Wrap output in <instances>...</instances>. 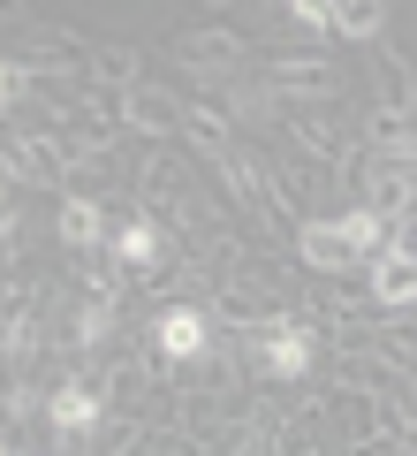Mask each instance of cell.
I'll use <instances>...</instances> for the list:
<instances>
[{
    "label": "cell",
    "instance_id": "cell-1",
    "mask_svg": "<svg viewBox=\"0 0 417 456\" xmlns=\"http://www.w3.org/2000/svg\"><path fill=\"white\" fill-rule=\"evenodd\" d=\"M380 244V213H341V221H311L304 228V259L311 266H349Z\"/></svg>",
    "mask_w": 417,
    "mask_h": 456
},
{
    "label": "cell",
    "instance_id": "cell-2",
    "mask_svg": "<svg viewBox=\"0 0 417 456\" xmlns=\"http://www.w3.org/2000/svg\"><path fill=\"white\" fill-rule=\"evenodd\" d=\"M205 342H213L205 312H190V305L160 312V350H167V358H205Z\"/></svg>",
    "mask_w": 417,
    "mask_h": 456
},
{
    "label": "cell",
    "instance_id": "cell-3",
    "mask_svg": "<svg viewBox=\"0 0 417 456\" xmlns=\"http://www.w3.org/2000/svg\"><path fill=\"white\" fill-rule=\"evenodd\" d=\"M296 16H304L311 31H349V38H372V31H380L372 8H319V0H296Z\"/></svg>",
    "mask_w": 417,
    "mask_h": 456
},
{
    "label": "cell",
    "instance_id": "cell-4",
    "mask_svg": "<svg viewBox=\"0 0 417 456\" xmlns=\"http://www.w3.org/2000/svg\"><path fill=\"white\" fill-rule=\"evenodd\" d=\"M266 365L281 380H296L311 365V335H304V327H266Z\"/></svg>",
    "mask_w": 417,
    "mask_h": 456
},
{
    "label": "cell",
    "instance_id": "cell-5",
    "mask_svg": "<svg viewBox=\"0 0 417 456\" xmlns=\"http://www.w3.org/2000/svg\"><path fill=\"white\" fill-rule=\"evenodd\" d=\"M46 419L61 426V434H84V426H99V388H61L46 403Z\"/></svg>",
    "mask_w": 417,
    "mask_h": 456
},
{
    "label": "cell",
    "instance_id": "cell-6",
    "mask_svg": "<svg viewBox=\"0 0 417 456\" xmlns=\"http://www.w3.org/2000/svg\"><path fill=\"white\" fill-rule=\"evenodd\" d=\"M372 281H380V297H387V305H417V266L402 259V251L372 259Z\"/></svg>",
    "mask_w": 417,
    "mask_h": 456
},
{
    "label": "cell",
    "instance_id": "cell-7",
    "mask_svg": "<svg viewBox=\"0 0 417 456\" xmlns=\"http://www.w3.org/2000/svg\"><path fill=\"white\" fill-rule=\"evenodd\" d=\"M114 259H122V266H152V259H160V228H152L145 213H137V221H129L122 236H114Z\"/></svg>",
    "mask_w": 417,
    "mask_h": 456
},
{
    "label": "cell",
    "instance_id": "cell-8",
    "mask_svg": "<svg viewBox=\"0 0 417 456\" xmlns=\"http://www.w3.org/2000/svg\"><path fill=\"white\" fill-rule=\"evenodd\" d=\"M61 236H68V244H92V236H99V206H92V198H68V206H61Z\"/></svg>",
    "mask_w": 417,
    "mask_h": 456
},
{
    "label": "cell",
    "instance_id": "cell-9",
    "mask_svg": "<svg viewBox=\"0 0 417 456\" xmlns=\"http://www.w3.org/2000/svg\"><path fill=\"white\" fill-rule=\"evenodd\" d=\"M8 456H31V449H8Z\"/></svg>",
    "mask_w": 417,
    "mask_h": 456
}]
</instances>
